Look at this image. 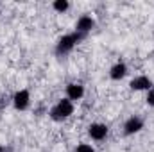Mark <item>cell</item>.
<instances>
[{
  "instance_id": "1",
  "label": "cell",
  "mask_w": 154,
  "mask_h": 152,
  "mask_svg": "<svg viewBox=\"0 0 154 152\" xmlns=\"http://www.w3.org/2000/svg\"><path fill=\"white\" fill-rule=\"evenodd\" d=\"M72 111H74V106L70 104V100H61L52 113H54L56 118H65V116H70Z\"/></svg>"
},
{
  "instance_id": "2",
  "label": "cell",
  "mask_w": 154,
  "mask_h": 152,
  "mask_svg": "<svg viewBox=\"0 0 154 152\" xmlns=\"http://www.w3.org/2000/svg\"><path fill=\"white\" fill-rule=\"evenodd\" d=\"M106 134H108V129H106V125H102V123H93V125L90 127V136L95 138V140H102Z\"/></svg>"
},
{
  "instance_id": "3",
  "label": "cell",
  "mask_w": 154,
  "mask_h": 152,
  "mask_svg": "<svg viewBox=\"0 0 154 152\" xmlns=\"http://www.w3.org/2000/svg\"><path fill=\"white\" fill-rule=\"evenodd\" d=\"M27 104H29V91H25V90L18 91L14 95V106L18 109H23V108H27Z\"/></svg>"
},
{
  "instance_id": "4",
  "label": "cell",
  "mask_w": 154,
  "mask_h": 152,
  "mask_svg": "<svg viewBox=\"0 0 154 152\" xmlns=\"http://www.w3.org/2000/svg\"><path fill=\"white\" fill-rule=\"evenodd\" d=\"M131 88L133 90H149L151 88V81L147 77H136L131 81Z\"/></svg>"
},
{
  "instance_id": "5",
  "label": "cell",
  "mask_w": 154,
  "mask_h": 152,
  "mask_svg": "<svg viewBox=\"0 0 154 152\" xmlns=\"http://www.w3.org/2000/svg\"><path fill=\"white\" fill-rule=\"evenodd\" d=\"M142 129V120L140 118H129L127 120V123H125V132H129V134H133V132H138Z\"/></svg>"
},
{
  "instance_id": "6",
  "label": "cell",
  "mask_w": 154,
  "mask_h": 152,
  "mask_svg": "<svg viewBox=\"0 0 154 152\" xmlns=\"http://www.w3.org/2000/svg\"><path fill=\"white\" fill-rule=\"evenodd\" d=\"M82 86L81 84H70L68 86V97L72 99V100H77V99H81L82 97Z\"/></svg>"
},
{
  "instance_id": "7",
  "label": "cell",
  "mask_w": 154,
  "mask_h": 152,
  "mask_svg": "<svg viewBox=\"0 0 154 152\" xmlns=\"http://www.w3.org/2000/svg\"><path fill=\"white\" fill-rule=\"evenodd\" d=\"M93 27V20L90 16H82L79 22H77V29L79 31H90Z\"/></svg>"
},
{
  "instance_id": "8",
  "label": "cell",
  "mask_w": 154,
  "mask_h": 152,
  "mask_svg": "<svg viewBox=\"0 0 154 152\" xmlns=\"http://www.w3.org/2000/svg\"><path fill=\"white\" fill-rule=\"evenodd\" d=\"M75 41H77L75 36H65V38L59 41V48H61V50H70Z\"/></svg>"
},
{
  "instance_id": "9",
  "label": "cell",
  "mask_w": 154,
  "mask_h": 152,
  "mask_svg": "<svg viewBox=\"0 0 154 152\" xmlns=\"http://www.w3.org/2000/svg\"><path fill=\"white\" fill-rule=\"evenodd\" d=\"M125 75V65H115L111 68V79H122Z\"/></svg>"
},
{
  "instance_id": "10",
  "label": "cell",
  "mask_w": 154,
  "mask_h": 152,
  "mask_svg": "<svg viewBox=\"0 0 154 152\" xmlns=\"http://www.w3.org/2000/svg\"><path fill=\"white\" fill-rule=\"evenodd\" d=\"M77 152H95L90 145H86V143H81L79 147H77Z\"/></svg>"
},
{
  "instance_id": "11",
  "label": "cell",
  "mask_w": 154,
  "mask_h": 152,
  "mask_svg": "<svg viewBox=\"0 0 154 152\" xmlns=\"http://www.w3.org/2000/svg\"><path fill=\"white\" fill-rule=\"evenodd\" d=\"M54 7H56L57 11H65V9L68 7V4H66V2H56V4H54Z\"/></svg>"
},
{
  "instance_id": "12",
  "label": "cell",
  "mask_w": 154,
  "mask_h": 152,
  "mask_svg": "<svg viewBox=\"0 0 154 152\" xmlns=\"http://www.w3.org/2000/svg\"><path fill=\"white\" fill-rule=\"evenodd\" d=\"M147 102H149L151 106H154V90L149 91V95H147Z\"/></svg>"
}]
</instances>
